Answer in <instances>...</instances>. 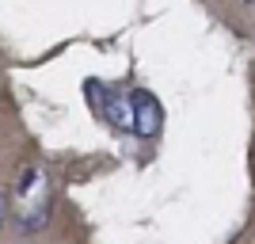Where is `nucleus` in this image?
I'll return each instance as SVG.
<instances>
[{
  "instance_id": "obj_1",
  "label": "nucleus",
  "mask_w": 255,
  "mask_h": 244,
  "mask_svg": "<svg viewBox=\"0 0 255 244\" xmlns=\"http://www.w3.org/2000/svg\"><path fill=\"white\" fill-rule=\"evenodd\" d=\"M15 202H19V218L23 229H42L46 218H50V206H53V183L46 176L42 164H31V168H23L19 176V191H15Z\"/></svg>"
},
{
  "instance_id": "obj_2",
  "label": "nucleus",
  "mask_w": 255,
  "mask_h": 244,
  "mask_svg": "<svg viewBox=\"0 0 255 244\" xmlns=\"http://www.w3.org/2000/svg\"><path fill=\"white\" fill-rule=\"evenodd\" d=\"M133 122H137V134H156V122H160L156 99H149V96L133 99Z\"/></svg>"
},
{
  "instance_id": "obj_3",
  "label": "nucleus",
  "mask_w": 255,
  "mask_h": 244,
  "mask_svg": "<svg viewBox=\"0 0 255 244\" xmlns=\"http://www.w3.org/2000/svg\"><path fill=\"white\" fill-rule=\"evenodd\" d=\"M4 218H8V195L0 191V225H4Z\"/></svg>"
},
{
  "instance_id": "obj_4",
  "label": "nucleus",
  "mask_w": 255,
  "mask_h": 244,
  "mask_svg": "<svg viewBox=\"0 0 255 244\" xmlns=\"http://www.w3.org/2000/svg\"><path fill=\"white\" fill-rule=\"evenodd\" d=\"M244 4H255V0H244Z\"/></svg>"
}]
</instances>
